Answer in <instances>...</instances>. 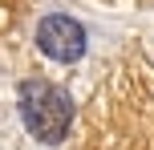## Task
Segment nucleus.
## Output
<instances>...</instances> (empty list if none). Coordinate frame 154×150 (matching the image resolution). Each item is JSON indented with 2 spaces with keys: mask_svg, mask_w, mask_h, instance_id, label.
Masks as SVG:
<instances>
[{
  "mask_svg": "<svg viewBox=\"0 0 154 150\" xmlns=\"http://www.w3.org/2000/svg\"><path fill=\"white\" fill-rule=\"evenodd\" d=\"M20 118L24 126H29V134L37 138V142H61L65 134H69V122H73V102L69 93H65L61 85H53V81H24L20 85Z\"/></svg>",
  "mask_w": 154,
  "mask_h": 150,
  "instance_id": "nucleus-1",
  "label": "nucleus"
},
{
  "mask_svg": "<svg viewBox=\"0 0 154 150\" xmlns=\"http://www.w3.org/2000/svg\"><path fill=\"white\" fill-rule=\"evenodd\" d=\"M37 45L49 61H61V65H73L85 57V29L73 20V16H45L37 29Z\"/></svg>",
  "mask_w": 154,
  "mask_h": 150,
  "instance_id": "nucleus-2",
  "label": "nucleus"
}]
</instances>
